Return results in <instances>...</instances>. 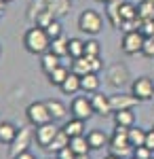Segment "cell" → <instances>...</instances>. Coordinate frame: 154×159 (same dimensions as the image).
Instances as JSON below:
<instances>
[{"mask_svg": "<svg viewBox=\"0 0 154 159\" xmlns=\"http://www.w3.org/2000/svg\"><path fill=\"white\" fill-rule=\"evenodd\" d=\"M24 45H25V49L30 51V53L42 55V53H47V51L51 49V38H49L45 28L34 25V28H30V30L24 34Z\"/></svg>", "mask_w": 154, "mask_h": 159, "instance_id": "6da1fadb", "label": "cell"}, {"mask_svg": "<svg viewBox=\"0 0 154 159\" xmlns=\"http://www.w3.org/2000/svg\"><path fill=\"white\" fill-rule=\"evenodd\" d=\"M108 148H110V153L116 155V157H127L131 151H133V147H131V142H129V127L116 125L112 138L108 140Z\"/></svg>", "mask_w": 154, "mask_h": 159, "instance_id": "7a4b0ae2", "label": "cell"}, {"mask_svg": "<svg viewBox=\"0 0 154 159\" xmlns=\"http://www.w3.org/2000/svg\"><path fill=\"white\" fill-rule=\"evenodd\" d=\"M78 30L89 36H97L104 30V17L93 9H84L78 17Z\"/></svg>", "mask_w": 154, "mask_h": 159, "instance_id": "3957f363", "label": "cell"}, {"mask_svg": "<svg viewBox=\"0 0 154 159\" xmlns=\"http://www.w3.org/2000/svg\"><path fill=\"white\" fill-rule=\"evenodd\" d=\"M25 117H28L32 127H38V125L53 121V117H51V112L47 108V102H32L28 106V110H25Z\"/></svg>", "mask_w": 154, "mask_h": 159, "instance_id": "277c9868", "label": "cell"}, {"mask_svg": "<svg viewBox=\"0 0 154 159\" xmlns=\"http://www.w3.org/2000/svg\"><path fill=\"white\" fill-rule=\"evenodd\" d=\"M131 93L139 102H148L154 98V81L150 76H137L133 83H131Z\"/></svg>", "mask_w": 154, "mask_h": 159, "instance_id": "5b68a950", "label": "cell"}, {"mask_svg": "<svg viewBox=\"0 0 154 159\" xmlns=\"http://www.w3.org/2000/svg\"><path fill=\"white\" fill-rule=\"evenodd\" d=\"M143 40H146V36H143L139 30L137 32H127L122 36L120 49H122V53H127V55H137L143 49Z\"/></svg>", "mask_w": 154, "mask_h": 159, "instance_id": "8992f818", "label": "cell"}, {"mask_svg": "<svg viewBox=\"0 0 154 159\" xmlns=\"http://www.w3.org/2000/svg\"><path fill=\"white\" fill-rule=\"evenodd\" d=\"M57 132H59V127H57L53 121L34 127V140H36V144H38V147H42V148H49V144L53 142V138L57 136Z\"/></svg>", "mask_w": 154, "mask_h": 159, "instance_id": "52a82bcc", "label": "cell"}, {"mask_svg": "<svg viewBox=\"0 0 154 159\" xmlns=\"http://www.w3.org/2000/svg\"><path fill=\"white\" fill-rule=\"evenodd\" d=\"M70 110H72V117L74 119H83V121H87L91 115H95L91 98H84V96H76V98L72 100Z\"/></svg>", "mask_w": 154, "mask_h": 159, "instance_id": "ba28073f", "label": "cell"}, {"mask_svg": "<svg viewBox=\"0 0 154 159\" xmlns=\"http://www.w3.org/2000/svg\"><path fill=\"white\" fill-rule=\"evenodd\" d=\"M110 104H112V112H118V110H133L139 104V100L133 93H114L110 96Z\"/></svg>", "mask_w": 154, "mask_h": 159, "instance_id": "9c48e42d", "label": "cell"}, {"mask_svg": "<svg viewBox=\"0 0 154 159\" xmlns=\"http://www.w3.org/2000/svg\"><path fill=\"white\" fill-rule=\"evenodd\" d=\"M32 138H34V132L30 127H19V134H17V138L13 140V144H11V157H17L19 153L28 151Z\"/></svg>", "mask_w": 154, "mask_h": 159, "instance_id": "30bf717a", "label": "cell"}, {"mask_svg": "<svg viewBox=\"0 0 154 159\" xmlns=\"http://www.w3.org/2000/svg\"><path fill=\"white\" fill-rule=\"evenodd\" d=\"M42 7H47L55 19H61L72 9V0H38Z\"/></svg>", "mask_w": 154, "mask_h": 159, "instance_id": "8fae6325", "label": "cell"}, {"mask_svg": "<svg viewBox=\"0 0 154 159\" xmlns=\"http://www.w3.org/2000/svg\"><path fill=\"white\" fill-rule=\"evenodd\" d=\"M91 104H93L95 115H101V117H106V115H110V112H112L110 96H104V93H99V91L91 93Z\"/></svg>", "mask_w": 154, "mask_h": 159, "instance_id": "7c38bea8", "label": "cell"}, {"mask_svg": "<svg viewBox=\"0 0 154 159\" xmlns=\"http://www.w3.org/2000/svg\"><path fill=\"white\" fill-rule=\"evenodd\" d=\"M108 79H110V83L114 87H120L127 83V79H129V72H127V68L125 66H120V64H116V66H112L110 68V72H108Z\"/></svg>", "mask_w": 154, "mask_h": 159, "instance_id": "4fadbf2b", "label": "cell"}, {"mask_svg": "<svg viewBox=\"0 0 154 159\" xmlns=\"http://www.w3.org/2000/svg\"><path fill=\"white\" fill-rule=\"evenodd\" d=\"M59 60H61V57H59V55H55L51 49H49L47 53H42V55H40V68H42V72H45V74H51L55 68H57V66H61Z\"/></svg>", "mask_w": 154, "mask_h": 159, "instance_id": "5bb4252c", "label": "cell"}, {"mask_svg": "<svg viewBox=\"0 0 154 159\" xmlns=\"http://www.w3.org/2000/svg\"><path fill=\"white\" fill-rule=\"evenodd\" d=\"M17 134H19V127H15L13 123H9V121L0 123V142L2 144H9L11 147L13 140L17 138Z\"/></svg>", "mask_w": 154, "mask_h": 159, "instance_id": "9a60e30c", "label": "cell"}, {"mask_svg": "<svg viewBox=\"0 0 154 159\" xmlns=\"http://www.w3.org/2000/svg\"><path fill=\"white\" fill-rule=\"evenodd\" d=\"M120 2H122V0H114V2L106 4V7H108L106 17L110 19L112 28H116V30H120V25H122V17H120Z\"/></svg>", "mask_w": 154, "mask_h": 159, "instance_id": "2e32d148", "label": "cell"}, {"mask_svg": "<svg viewBox=\"0 0 154 159\" xmlns=\"http://www.w3.org/2000/svg\"><path fill=\"white\" fill-rule=\"evenodd\" d=\"M97 89H99V79H97L95 72H89V74H84V76H80V91L95 93Z\"/></svg>", "mask_w": 154, "mask_h": 159, "instance_id": "e0dca14e", "label": "cell"}, {"mask_svg": "<svg viewBox=\"0 0 154 159\" xmlns=\"http://www.w3.org/2000/svg\"><path fill=\"white\" fill-rule=\"evenodd\" d=\"M59 89L63 91V93H68V96L78 93V91H80V76L74 74V72H70V74H68V79L63 81V85H61Z\"/></svg>", "mask_w": 154, "mask_h": 159, "instance_id": "ac0fdd59", "label": "cell"}, {"mask_svg": "<svg viewBox=\"0 0 154 159\" xmlns=\"http://www.w3.org/2000/svg\"><path fill=\"white\" fill-rule=\"evenodd\" d=\"M66 134L70 136V138H76V136H84V121L83 119H74L72 117L70 121L66 123L63 127H61Z\"/></svg>", "mask_w": 154, "mask_h": 159, "instance_id": "d6986e66", "label": "cell"}, {"mask_svg": "<svg viewBox=\"0 0 154 159\" xmlns=\"http://www.w3.org/2000/svg\"><path fill=\"white\" fill-rule=\"evenodd\" d=\"M47 108H49V112H51V117H53V121L63 119V117L68 115L66 104H63V102H59V100H47Z\"/></svg>", "mask_w": 154, "mask_h": 159, "instance_id": "ffe728a7", "label": "cell"}, {"mask_svg": "<svg viewBox=\"0 0 154 159\" xmlns=\"http://www.w3.org/2000/svg\"><path fill=\"white\" fill-rule=\"evenodd\" d=\"M68 47H70V38H66L63 34L51 40V51L55 55H59V57H66L68 55Z\"/></svg>", "mask_w": 154, "mask_h": 159, "instance_id": "44dd1931", "label": "cell"}, {"mask_svg": "<svg viewBox=\"0 0 154 159\" xmlns=\"http://www.w3.org/2000/svg\"><path fill=\"white\" fill-rule=\"evenodd\" d=\"M87 140H89V147L93 148V151H99V148H104L106 147V142H108V138L104 132H99V129H93V132H89L87 134Z\"/></svg>", "mask_w": 154, "mask_h": 159, "instance_id": "7402d4cb", "label": "cell"}, {"mask_svg": "<svg viewBox=\"0 0 154 159\" xmlns=\"http://www.w3.org/2000/svg\"><path fill=\"white\" fill-rule=\"evenodd\" d=\"M66 147H70V136L66 134L63 129H59V132H57V136L53 138V142L49 144V151H53V153H59V151H63Z\"/></svg>", "mask_w": 154, "mask_h": 159, "instance_id": "603a6c76", "label": "cell"}, {"mask_svg": "<svg viewBox=\"0 0 154 159\" xmlns=\"http://www.w3.org/2000/svg\"><path fill=\"white\" fill-rule=\"evenodd\" d=\"M70 72H72V70H68L66 66H57L51 74H47V76H49V83H51V85H55V87H61Z\"/></svg>", "mask_w": 154, "mask_h": 159, "instance_id": "cb8c5ba5", "label": "cell"}, {"mask_svg": "<svg viewBox=\"0 0 154 159\" xmlns=\"http://www.w3.org/2000/svg\"><path fill=\"white\" fill-rule=\"evenodd\" d=\"M114 123L120 125V127H133L135 125L133 110H118V112H114Z\"/></svg>", "mask_w": 154, "mask_h": 159, "instance_id": "d4e9b609", "label": "cell"}, {"mask_svg": "<svg viewBox=\"0 0 154 159\" xmlns=\"http://www.w3.org/2000/svg\"><path fill=\"white\" fill-rule=\"evenodd\" d=\"M70 148L76 153V155H87L91 147H89L87 136H76V138H70Z\"/></svg>", "mask_w": 154, "mask_h": 159, "instance_id": "484cf974", "label": "cell"}, {"mask_svg": "<svg viewBox=\"0 0 154 159\" xmlns=\"http://www.w3.org/2000/svg\"><path fill=\"white\" fill-rule=\"evenodd\" d=\"M74 74H78V76H84V74L91 72V64H89V57L83 55V57H76V60L72 61V68H70Z\"/></svg>", "mask_w": 154, "mask_h": 159, "instance_id": "4316f807", "label": "cell"}, {"mask_svg": "<svg viewBox=\"0 0 154 159\" xmlns=\"http://www.w3.org/2000/svg\"><path fill=\"white\" fill-rule=\"evenodd\" d=\"M146 134L148 132H143L142 127H129V142H131V147L133 148H137V147H143L146 144Z\"/></svg>", "mask_w": 154, "mask_h": 159, "instance_id": "83f0119b", "label": "cell"}, {"mask_svg": "<svg viewBox=\"0 0 154 159\" xmlns=\"http://www.w3.org/2000/svg\"><path fill=\"white\" fill-rule=\"evenodd\" d=\"M120 17H122V21L137 19V17H139V15H137V7L131 4V2H127V0H122V2H120Z\"/></svg>", "mask_w": 154, "mask_h": 159, "instance_id": "f1b7e54d", "label": "cell"}, {"mask_svg": "<svg viewBox=\"0 0 154 159\" xmlns=\"http://www.w3.org/2000/svg\"><path fill=\"white\" fill-rule=\"evenodd\" d=\"M68 55H70L72 60H76V57H83V55H84V40H80V38H70Z\"/></svg>", "mask_w": 154, "mask_h": 159, "instance_id": "f546056e", "label": "cell"}, {"mask_svg": "<svg viewBox=\"0 0 154 159\" xmlns=\"http://www.w3.org/2000/svg\"><path fill=\"white\" fill-rule=\"evenodd\" d=\"M137 15L142 21H148V19H154V2H139L137 7Z\"/></svg>", "mask_w": 154, "mask_h": 159, "instance_id": "4dcf8cb0", "label": "cell"}, {"mask_svg": "<svg viewBox=\"0 0 154 159\" xmlns=\"http://www.w3.org/2000/svg\"><path fill=\"white\" fill-rule=\"evenodd\" d=\"M101 53V47H99V43L91 38V40H84V55H89V57H97Z\"/></svg>", "mask_w": 154, "mask_h": 159, "instance_id": "1f68e13d", "label": "cell"}, {"mask_svg": "<svg viewBox=\"0 0 154 159\" xmlns=\"http://www.w3.org/2000/svg\"><path fill=\"white\" fill-rule=\"evenodd\" d=\"M45 30H47V34H49V38H51V40L63 34V28H61V21H59V19H53V21H51Z\"/></svg>", "mask_w": 154, "mask_h": 159, "instance_id": "d6a6232c", "label": "cell"}, {"mask_svg": "<svg viewBox=\"0 0 154 159\" xmlns=\"http://www.w3.org/2000/svg\"><path fill=\"white\" fill-rule=\"evenodd\" d=\"M142 55H146V57H154V36H146Z\"/></svg>", "mask_w": 154, "mask_h": 159, "instance_id": "836d02e7", "label": "cell"}, {"mask_svg": "<svg viewBox=\"0 0 154 159\" xmlns=\"http://www.w3.org/2000/svg\"><path fill=\"white\" fill-rule=\"evenodd\" d=\"M133 157L135 159H150L152 157V151L148 147H137V148H133Z\"/></svg>", "mask_w": 154, "mask_h": 159, "instance_id": "e575fe53", "label": "cell"}, {"mask_svg": "<svg viewBox=\"0 0 154 159\" xmlns=\"http://www.w3.org/2000/svg\"><path fill=\"white\" fill-rule=\"evenodd\" d=\"M87 57H89V55H87ZM89 64H91V72H95V74L104 68V61H101L99 55H97V57H89Z\"/></svg>", "mask_w": 154, "mask_h": 159, "instance_id": "d590c367", "label": "cell"}, {"mask_svg": "<svg viewBox=\"0 0 154 159\" xmlns=\"http://www.w3.org/2000/svg\"><path fill=\"white\" fill-rule=\"evenodd\" d=\"M57 159H76V153H74L70 147H66L63 151H59V153H57Z\"/></svg>", "mask_w": 154, "mask_h": 159, "instance_id": "8d00e7d4", "label": "cell"}, {"mask_svg": "<svg viewBox=\"0 0 154 159\" xmlns=\"http://www.w3.org/2000/svg\"><path fill=\"white\" fill-rule=\"evenodd\" d=\"M143 147H148L150 151H154V127L146 134V144H143Z\"/></svg>", "mask_w": 154, "mask_h": 159, "instance_id": "74e56055", "label": "cell"}, {"mask_svg": "<svg viewBox=\"0 0 154 159\" xmlns=\"http://www.w3.org/2000/svg\"><path fill=\"white\" fill-rule=\"evenodd\" d=\"M13 159H36V157L30 153V151H24V153H19L17 157H13Z\"/></svg>", "mask_w": 154, "mask_h": 159, "instance_id": "f35d334b", "label": "cell"}, {"mask_svg": "<svg viewBox=\"0 0 154 159\" xmlns=\"http://www.w3.org/2000/svg\"><path fill=\"white\" fill-rule=\"evenodd\" d=\"M104 159H122V157H116V155H112V153H110V155H108V157H104Z\"/></svg>", "mask_w": 154, "mask_h": 159, "instance_id": "ab89813d", "label": "cell"}, {"mask_svg": "<svg viewBox=\"0 0 154 159\" xmlns=\"http://www.w3.org/2000/svg\"><path fill=\"white\" fill-rule=\"evenodd\" d=\"M76 159H89V153L87 155H76Z\"/></svg>", "mask_w": 154, "mask_h": 159, "instance_id": "60d3db41", "label": "cell"}, {"mask_svg": "<svg viewBox=\"0 0 154 159\" xmlns=\"http://www.w3.org/2000/svg\"><path fill=\"white\" fill-rule=\"evenodd\" d=\"M97 2H104V4H110V2H114V0H97Z\"/></svg>", "mask_w": 154, "mask_h": 159, "instance_id": "b9f144b4", "label": "cell"}, {"mask_svg": "<svg viewBox=\"0 0 154 159\" xmlns=\"http://www.w3.org/2000/svg\"><path fill=\"white\" fill-rule=\"evenodd\" d=\"M4 11V2H2V0H0V13Z\"/></svg>", "mask_w": 154, "mask_h": 159, "instance_id": "7bdbcfd3", "label": "cell"}, {"mask_svg": "<svg viewBox=\"0 0 154 159\" xmlns=\"http://www.w3.org/2000/svg\"><path fill=\"white\" fill-rule=\"evenodd\" d=\"M2 2H4V4H9V2H13V0H2Z\"/></svg>", "mask_w": 154, "mask_h": 159, "instance_id": "ee69618b", "label": "cell"}, {"mask_svg": "<svg viewBox=\"0 0 154 159\" xmlns=\"http://www.w3.org/2000/svg\"><path fill=\"white\" fill-rule=\"evenodd\" d=\"M143 2H154V0H143Z\"/></svg>", "mask_w": 154, "mask_h": 159, "instance_id": "f6af8a7d", "label": "cell"}, {"mask_svg": "<svg viewBox=\"0 0 154 159\" xmlns=\"http://www.w3.org/2000/svg\"><path fill=\"white\" fill-rule=\"evenodd\" d=\"M131 159H135V157H131Z\"/></svg>", "mask_w": 154, "mask_h": 159, "instance_id": "bcb514c9", "label": "cell"}, {"mask_svg": "<svg viewBox=\"0 0 154 159\" xmlns=\"http://www.w3.org/2000/svg\"><path fill=\"white\" fill-rule=\"evenodd\" d=\"M150 159H154V157H150Z\"/></svg>", "mask_w": 154, "mask_h": 159, "instance_id": "7dc6e473", "label": "cell"}, {"mask_svg": "<svg viewBox=\"0 0 154 159\" xmlns=\"http://www.w3.org/2000/svg\"><path fill=\"white\" fill-rule=\"evenodd\" d=\"M55 159H57V157H55Z\"/></svg>", "mask_w": 154, "mask_h": 159, "instance_id": "c3c4849f", "label": "cell"}]
</instances>
